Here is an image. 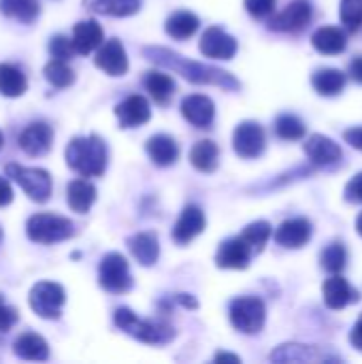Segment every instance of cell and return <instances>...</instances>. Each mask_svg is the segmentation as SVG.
<instances>
[{
  "instance_id": "6da1fadb",
  "label": "cell",
  "mask_w": 362,
  "mask_h": 364,
  "mask_svg": "<svg viewBox=\"0 0 362 364\" xmlns=\"http://www.w3.org/2000/svg\"><path fill=\"white\" fill-rule=\"evenodd\" d=\"M143 55L147 60L156 62L158 66L171 68L177 75H181L183 79H188L192 83H198V85H218V87H224V90H233V92L241 87V83H239V79L235 75H230V73H226L222 68H215V66L194 62V60L183 58L181 53L164 49V47H145Z\"/></svg>"
},
{
  "instance_id": "7a4b0ae2",
  "label": "cell",
  "mask_w": 362,
  "mask_h": 364,
  "mask_svg": "<svg viewBox=\"0 0 362 364\" xmlns=\"http://www.w3.org/2000/svg\"><path fill=\"white\" fill-rule=\"evenodd\" d=\"M107 145L100 136H75L66 147V164L81 177H100L107 168Z\"/></svg>"
},
{
  "instance_id": "3957f363",
  "label": "cell",
  "mask_w": 362,
  "mask_h": 364,
  "mask_svg": "<svg viewBox=\"0 0 362 364\" xmlns=\"http://www.w3.org/2000/svg\"><path fill=\"white\" fill-rule=\"evenodd\" d=\"M113 320H115V326L119 331H124L132 339L149 343V346H164L175 337V331L169 322H164V320H141L128 307L115 309Z\"/></svg>"
},
{
  "instance_id": "277c9868",
  "label": "cell",
  "mask_w": 362,
  "mask_h": 364,
  "mask_svg": "<svg viewBox=\"0 0 362 364\" xmlns=\"http://www.w3.org/2000/svg\"><path fill=\"white\" fill-rule=\"evenodd\" d=\"M26 235L30 241L41 245H53L66 241L75 235V224L62 215L53 213H36L26 222Z\"/></svg>"
},
{
  "instance_id": "5b68a950",
  "label": "cell",
  "mask_w": 362,
  "mask_h": 364,
  "mask_svg": "<svg viewBox=\"0 0 362 364\" xmlns=\"http://www.w3.org/2000/svg\"><path fill=\"white\" fill-rule=\"evenodd\" d=\"M230 324L243 335H256L267 322V307L256 296H241L230 303Z\"/></svg>"
},
{
  "instance_id": "8992f818",
  "label": "cell",
  "mask_w": 362,
  "mask_h": 364,
  "mask_svg": "<svg viewBox=\"0 0 362 364\" xmlns=\"http://www.w3.org/2000/svg\"><path fill=\"white\" fill-rule=\"evenodd\" d=\"M28 303L38 318L58 320L62 314V307L66 303V292L55 282H38L36 286H32Z\"/></svg>"
},
{
  "instance_id": "52a82bcc",
  "label": "cell",
  "mask_w": 362,
  "mask_h": 364,
  "mask_svg": "<svg viewBox=\"0 0 362 364\" xmlns=\"http://www.w3.org/2000/svg\"><path fill=\"white\" fill-rule=\"evenodd\" d=\"M6 175L19 183L30 200L47 203L51 196V175L45 168H28L21 164H6Z\"/></svg>"
},
{
  "instance_id": "ba28073f",
  "label": "cell",
  "mask_w": 362,
  "mask_h": 364,
  "mask_svg": "<svg viewBox=\"0 0 362 364\" xmlns=\"http://www.w3.org/2000/svg\"><path fill=\"white\" fill-rule=\"evenodd\" d=\"M98 282L111 294L128 292L132 288V275H130L128 260L117 252L107 254L100 260V267H98Z\"/></svg>"
},
{
  "instance_id": "9c48e42d",
  "label": "cell",
  "mask_w": 362,
  "mask_h": 364,
  "mask_svg": "<svg viewBox=\"0 0 362 364\" xmlns=\"http://www.w3.org/2000/svg\"><path fill=\"white\" fill-rule=\"evenodd\" d=\"M233 147L239 158L254 160L267 149V134L258 122H241L233 132Z\"/></svg>"
},
{
  "instance_id": "30bf717a",
  "label": "cell",
  "mask_w": 362,
  "mask_h": 364,
  "mask_svg": "<svg viewBox=\"0 0 362 364\" xmlns=\"http://www.w3.org/2000/svg\"><path fill=\"white\" fill-rule=\"evenodd\" d=\"M314 19V6L309 0H292L282 13L269 19V28L277 32H301Z\"/></svg>"
},
{
  "instance_id": "8fae6325",
  "label": "cell",
  "mask_w": 362,
  "mask_h": 364,
  "mask_svg": "<svg viewBox=\"0 0 362 364\" xmlns=\"http://www.w3.org/2000/svg\"><path fill=\"white\" fill-rule=\"evenodd\" d=\"M344 358L316 346L286 343L271 354V363H341Z\"/></svg>"
},
{
  "instance_id": "7c38bea8",
  "label": "cell",
  "mask_w": 362,
  "mask_h": 364,
  "mask_svg": "<svg viewBox=\"0 0 362 364\" xmlns=\"http://www.w3.org/2000/svg\"><path fill=\"white\" fill-rule=\"evenodd\" d=\"M94 64L109 77H124L128 73V53H126L122 41L109 38V41L100 43V47L96 49Z\"/></svg>"
},
{
  "instance_id": "4fadbf2b",
  "label": "cell",
  "mask_w": 362,
  "mask_h": 364,
  "mask_svg": "<svg viewBox=\"0 0 362 364\" xmlns=\"http://www.w3.org/2000/svg\"><path fill=\"white\" fill-rule=\"evenodd\" d=\"M239 43L235 36L218 26H211L201 36V53L211 60H233L237 55Z\"/></svg>"
},
{
  "instance_id": "5bb4252c",
  "label": "cell",
  "mask_w": 362,
  "mask_h": 364,
  "mask_svg": "<svg viewBox=\"0 0 362 364\" xmlns=\"http://www.w3.org/2000/svg\"><path fill=\"white\" fill-rule=\"evenodd\" d=\"M314 226L307 218H290L275 230V243L286 250H301L309 243Z\"/></svg>"
},
{
  "instance_id": "9a60e30c",
  "label": "cell",
  "mask_w": 362,
  "mask_h": 364,
  "mask_svg": "<svg viewBox=\"0 0 362 364\" xmlns=\"http://www.w3.org/2000/svg\"><path fill=\"white\" fill-rule=\"evenodd\" d=\"M252 247L241 239V237H233V239H226L218 254H215V264L220 269H230V271H243L250 267L252 262Z\"/></svg>"
},
{
  "instance_id": "2e32d148",
  "label": "cell",
  "mask_w": 362,
  "mask_h": 364,
  "mask_svg": "<svg viewBox=\"0 0 362 364\" xmlns=\"http://www.w3.org/2000/svg\"><path fill=\"white\" fill-rule=\"evenodd\" d=\"M322 296H324V305L333 311H341L348 305H354L361 301V292L354 286H350L348 279H344L339 273H335L331 279L324 282Z\"/></svg>"
},
{
  "instance_id": "e0dca14e",
  "label": "cell",
  "mask_w": 362,
  "mask_h": 364,
  "mask_svg": "<svg viewBox=\"0 0 362 364\" xmlns=\"http://www.w3.org/2000/svg\"><path fill=\"white\" fill-rule=\"evenodd\" d=\"M51 143H53V130L45 122H32L19 134V147L28 156H36V158L45 156L51 149Z\"/></svg>"
},
{
  "instance_id": "ac0fdd59",
  "label": "cell",
  "mask_w": 362,
  "mask_h": 364,
  "mask_svg": "<svg viewBox=\"0 0 362 364\" xmlns=\"http://www.w3.org/2000/svg\"><path fill=\"white\" fill-rule=\"evenodd\" d=\"M205 230V213L196 205H188L173 226V241L177 245H188Z\"/></svg>"
},
{
  "instance_id": "d6986e66",
  "label": "cell",
  "mask_w": 362,
  "mask_h": 364,
  "mask_svg": "<svg viewBox=\"0 0 362 364\" xmlns=\"http://www.w3.org/2000/svg\"><path fill=\"white\" fill-rule=\"evenodd\" d=\"M181 115L196 128H209L215 117V105L209 96L192 94L181 100Z\"/></svg>"
},
{
  "instance_id": "ffe728a7",
  "label": "cell",
  "mask_w": 362,
  "mask_h": 364,
  "mask_svg": "<svg viewBox=\"0 0 362 364\" xmlns=\"http://www.w3.org/2000/svg\"><path fill=\"white\" fill-rule=\"evenodd\" d=\"M115 115H117L122 128H139V126L149 122L151 109H149V102L143 96L134 94V96H128L126 100H122L115 107Z\"/></svg>"
},
{
  "instance_id": "44dd1931",
  "label": "cell",
  "mask_w": 362,
  "mask_h": 364,
  "mask_svg": "<svg viewBox=\"0 0 362 364\" xmlns=\"http://www.w3.org/2000/svg\"><path fill=\"white\" fill-rule=\"evenodd\" d=\"M305 154L316 166H333L341 160V147L324 134H312L305 141Z\"/></svg>"
},
{
  "instance_id": "7402d4cb",
  "label": "cell",
  "mask_w": 362,
  "mask_h": 364,
  "mask_svg": "<svg viewBox=\"0 0 362 364\" xmlns=\"http://www.w3.org/2000/svg\"><path fill=\"white\" fill-rule=\"evenodd\" d=\"M105 34H102V28L98 21L94 19H85V21H79L75 28H73V47H75V53L79 55H87L92 51H96L102 43Z\"/></svg>"
},
{
  "instance_id": "603a6c76",
  "label": "cell",
  "mask_w": 362,
  "mask_h": 364,
  "mask_svg": "<svg viewBox=\"0 0 362 364\" xmlns=\"http://www.w3.org/2000/svg\"><path fill=\"white\" fill-rule=\"evenodd\" d=\"M312 45L316 51H320L324 55H339L348 47V34L341 28L324 26L312 34Z\"/></svg>"
},
{
  "instance_id": "cb8c5ba5",
  "label": "cell",
  "mask_w": 362,
  "mask_h": 364,
  "mask_svg": "<svg viewBox=\"0 0 362 364\" xmlns=\"http://www.w3.org/2000/svg\"><path fill=\"white\" fill-rule=\"evenodd\" d=\"M128 247L141 267H154L160 258V241L154 232H139L128 239Z\"/></svg>"
},
{
  "instance_id": "d4e9b609",
  "label": "cell",
  "mask_w": 362,
  "mask_h": 364,
  "mask_svg": "<svg viewBox=\"0 0 362 364\" xmlns=\"http://www.w3.org/2000/svg\"><path fill=\"white\" fill-rule=\"evenodd\" d=\"M145 151L151 158V162L158 166H171L179 158V145L169 134H154L145 143Z\"/></svg>"
},
{
  "instance_id": "484cf974",
  "label": "cell",
  "mask_w": 362,
  "mask_h": 364,
  "mask_svg": "<svg viewBox=\"0 0 362 364\" xmlns=\"http://www.w3.org/2000/svg\"><path fill=\"white\" fill-rule=\"evenodd\" d=\"M348 83V75H344L339 68H318L312 75V85L320 96L333 98L339 96L346 90Z\"/></svg>"
},
{
  "instance_id": "4316f807",
  "label": "cell",
  "mask_w": 362,
  "mask_h": 364,
  "mask_svg": "<svg viewBox=\"0 0 362 364\" xmlns=\"http://www.w3.org/2000/svg\"><path fill=\"white\" fill-rule=\"evenodd\" d=\"M13 352L15 356L23 358V360H34V363H43L49 358V346L41 335L34 333H26L19 335L13 343Z\"/></svg>"
},
{
  "instance_id": "83f0119b",
  "label": "cell",
  "mask_w": 362,
  "mask_h": 364,
  "mask_svg": "<svg viewBox=\"0 0 362 364\" xmlns=\"http://www.w3.org/2000/svg\"><path fill=\"white\" fill-rule=\"evenodd\" d=\"M68 207L77 213H87L96 200V188L87 179H75L66 188Z\"/></svg>"
},
{
  "instance_id": "f1b7e54d",
  "label": "cell",
  "mask_w": 362,
  "mask_h": 364,
  "mask_svg": "<svg viewBox=\"0 0 362 364\" xmlns=\"http://www.w3.org/2000/svg\"><path fill=\"white\" fill-rule=\"evenodd\" d=\"M190 162L201 173H213L220 164V147L213 141H198L190 151Z\"/></svg>"
},
{
  "instance_id": "f546056e",
  "label": "cell",
  "mask_w": 362,
  "mask_h": 364,
  "mask_svg": "<svg viewBox=\"0 0 362 364\" xmlns=\"http://www.w3.org/2000/svg\"><path fill=\"white\" fill-rule=\"evenodd\" d=\"M85 9L109 15V17H128L141 9V0H83Z\"/></svg>"
},
{
  "instance_id": "4dcf8cb0",
  "label": "cell",
  "mask_w": 362,
  "mask_h": 364,
  "mask_svg": "<svg viewBox=\"0 0 362 364\" xmlns=\"http://www.w3.org/2000/svg\"><path fill=\"white\" fill-rule=\"evenodd\" d=\"M201 21L194 13L190 11H177L173 15H169L166 23H164V30L171 38H177V41H186L190 38L196 30H198Z\"/></svg>"
},
{
  "instance_id": "1f68e13d",
  "label": "cell",
  "mask_w": 362,
  "mask_h": 364,
  "mask_svg": "<svg viewBox=\"0 0 362 364\" xmlns=\"http://www.w3.org/2000/svg\"><path fill=\"white\" fill-rule=\"evenodd\" d=\"M143 85L149 92V96L160 105H166L175 92V81L166 73H160V70H149L143 79Z\"/></svg>"
},
{
  "instance_id": "d6a6232c",
  "label": "cell",
  "mask_w": 362,
  "mask_h": 364,
  "mask_svg": "<svg viewBox=\"0 0 362 364\" xmlns=\"http://www.w3.org/2000/svg\"><path fill=\"white\" fill-rule=\"evenodd\" d=\"M28 90L26 75L13 64H0V92L6 98H17Z\"/></svg>"
},
{
  "instance_id": "836d02e7",
  "label": "cell",
  "mask_w": 362,
  "mask_h": 364,
  "mask_svg": "<svg viewBox=\"0 0 362 364\" xmlns=\"http://www.w3.org/2000/svg\"><path fill=\"white\" fill-rule=\"evenodd\" d=\"M0 11L21 23H32L41 13V4L38 0H0Z\"/></svg>"
},
{
  "instance_id": "e575fe53",
  "label": "cell",
  "mask_w": 362,
  "mask_h": 364,
  "mask_svg": "<svg viewBox=\"0 0 362 364\" xmlns=\"http://www.w3.org/2000/svg\"><path fill=\"white\" fill-rule=\"evenodd\" d=\"M250 247L254 254H260L267 245V241L271 239V224L265 222V220H258V222H252L243 228V232L239 235Z\"/></svg>"
},
{
  "instance_id": "d590c367",
  "label": "cell",
  "mask_w": 362,
  "mask_h": 364,
  "mask_svg": "<svg viewBox=\"0 0 362 364\" xmlns=\"http://www.w3.org/2000/svg\"><path fill=\"white\" fill-rule=\"evenodd\" d=\"M320 262H322V269L329 271L331 275L341 273L348 267V250H346V245L339 243V241L329 243L324 247L322 256H320Z\"/></svg>"
},
{
  "instance_id": "8d00e7d4",
  "label": "cell",
  "mask_w": 362,
  "mask_h": 364,
  "mask_svg": "<svg viewBox=\"0 0 362 364\" xmlns=\"http://www.w3.org/2000/svg\"><path fill=\"white\" fill-rule=\"evenodd\" d=\"M43 75H45V79H47L53 87H68V85H73V81H75L73 68L66 64V60H58V58H53V60L43 68Z\"/></svg>"
},
{
  "instance_id": "74e56055",
  "label": "cell",
  "mask_w": 362,
  "mask_h": 364,
  "mask_svg": "<svg viewBox=\"0 0 362 364\" xmlns=\"http://www.w3.org/2000/svg\"><path fill=\"white\" fill-rule=\"evenodd\" d=\"M305 124L301 117L284 113L275 119V134L284 141H301L305 136Z\"/></svg>"
},
{
  "instance_id": "f35d334b",
  "label": "cell",
  "mask_w": 362,
  "mask_h": 364,
  "mask_svg": "<svg viewBox=\"0 0 362 364\" xmlns=\"http://www.w3.org/2000/svg\"><path fill=\"white\" fill-rule=\"evenodd\" d=\"M339 17L348 30L356 32L362 26V0H341Z\"/></svg>"
},
{
  "instance_id": "ab89813d",
  "label": "cell",
  "mask_w": 362,
  "mask_h": 364,
  "mask_svg": "<svg viewBox=\"0 0 362 364\" xmlns=\"http://www.w3.org/2000/svg\"><path fill=\"white\" fill-rule=\"evenodd\" d=\"M49 53L51 58H58V60H68L70 55H75V47H73V41L68 36H53L51 43H49Z\"/></svg>"
},
{
  "instance_id": "60d3db41",
  "label": "cell",
  "mask_w": 362,
  "mask_h": 364,
  "mask_svg": "<svg viewBox=\"0 0 362 364\" xmlns=\"http://www.w3.org/2000/svg\"><path fill=\"white\" fill-rule=\"evenodd\" d=\"M277 0H245V9L252 17L256 19H265L269 15H273Z\"/></svg>"
},
{
  "instance_id": "b9f144b4",
  "label": "cell",
  "mask_w": 362,
  "mask_h": 364,
  "mask_svg": "<svg viewBox=\"0 0 362 364\" xmlns=\"http://www.w3.org/2000/svg\"><path fill=\"white\" fill-rule=\"evenodd\" d=\"M344 198H346V203L362 205V171L358 175H354V177L346 183Z\"/></svg>"
},
{
  "instance_id": "7bdbcfd3",
  "label": "cell",
  "mask_w": 362,
  "mask_h": 364,
  "mask_svg": "<svg viewBox=\"0 0 362 364\" xmlns=\"http://www.w3.org/2000/svg\"><path fill=\"white\" fill-rule=\"evenodd\" d=\"M19 320V314L15 307H9V305H0V333H9Z\"/></svg>"
},
{
  "instance_id": "ee69618b",
  "label": "cell",
  "mask_w": 362,
  "mask_h": 364,
  "mask_svg": "<svg viewBox=\"0 0 362 364\" xmlns=\"http://www.w3.org/2000/svg\"><path fill=\"white\" fill-rule=\"evenodd\" d=\"M344 139L348 145H352L354 149L362 151V126H356V128H350L344 132Z\"/></svg>"
},
{
  "instance_id": "f6af8a7d",
  "label": "cell",
  "mask_w": 362,
  "mask_h": 364,
  "mask_svg": "<svg viewBox=\"0 0 362 364\" xmlns=\"http://www.w3.org/2000/svg\"><path fill=\"white\" fill-rule=\"evenodd\" d=\"M11 200H13V188L4 177H0V207L11 205Z\"/></svg>"
},
{
  "instance_id": "bcb514c9",
  "label": "cell",
  "mask_w": 362,
  "mask_h": 364,
  "mask_svg": "<svg viewBox=\"0 0 362 364\" xmlns=\"http://www.w3.org/2000/svg\"><path fill=\"white\" fill-rule=\"evenodd\" d=\"M350 343H352V348H356L358 352H362V314L361 318H358V322L354 324L352 333H350Z\"/></svg>"
},
{
  "instance_id": "7dc6e473",
  "label": "cell",
  "mask_w": 362,
  "mask_h": 364,
  "mask_svg": "<svg viewBox=\"0 0 362 364\" xmlns=\"http://www.w3.org/2000/svg\"><path fill=\"white\" fill-rule=\"evenodd\" d=\"M348 75H350L356 83H362V55H358L356 60H352V62H350Z\"/></svg>"
},
{
  "instance_id": "c3c4849f",
  "label": "cell",
  "mask_w": 362,
  "mask_h": 364,
  "mask_svg": "<svg viewBox=\"0 0 362 364\" xmlns=\"http://www.w3.org/2000/svg\"><path fill=\"white\" fill-rule=\"evenodd\" d=\"M175 303L183 305L186 309H196V307H198V303H196L190 294H177V296H175Z\"/></svg>"
},
{
  "instance_id": "681fc988",
  "label": "cell",
  "mask_w": 362,
  "mask_h": 364,
  "mask_svg": "<svg viewBox=\"0 0 362 364\" xmlns=\"http://www.w3.org/2000/svg\"><path fill=\"white\" fill-rule=\"evenodd\" d=\"M215 363H241V358L239 356H235V354H228V352H220V354H215V358H213Z\"/></svg>"
},
{
  "instance_id": "f907efd6",
  "label": "cell",
  "mask_w": 362,
  "mask_h": 364,
  "mask_svg": "<svg viewBox=\"0 0 362 364\" xmlns=\"http://www.w3.org/2000/svg\"><path fill=\"white\" fill-rule=\"evenodd\" d=\"M356 230H358V235L362 237V211H361V215L356 218Z\"/></svg>"
},
{
  "instance_id": "816d5d0a",
  "label": "cell",
  "mask_w": 362,
  "mask_h": 364,
  "mask_svg": "<svg viewBox=\"0 0 362 364\" xmlns=\"http://www.w3.org/2000/svg\"><path fill=\"white\" fill-rule=\"evenodd\" d=\"M2 143H4V136H2V132H0V149H2Z\"/></svg>"
},
{
  "instance_id": "f5cc1de1",
  "label": "cell",
  "mask_w": 362,
  "mask_h": 364,
  "mask_svg": "<svg viewBox=\"0 0 362 364\" xmlns=\"http://www.w3.org/2000/svg\"><path fill=\"white\" fill-rule=\"evenodd\" d=\"M2 303H4V299H2V296H0V305H2Z\"/></svg>"
},
{
  "instance_id": "db71d44e",
  "label": "cell",
  "mask_w": 362,
  "mask_h": 364,
  "mask_svg": "<svg viewBox=\"0 0 362 364\" xmlns=\"http://www.w3.org/2000/svg\"><path fill=\"white\" fill-rule=\"evenodd\" d=\"M0 241H2V228H0Z\"/></svg>"
}]
</instances>
